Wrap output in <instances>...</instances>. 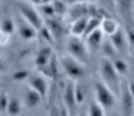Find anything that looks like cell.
I'll use <instances>...</instances> for the list:
<instances>
[{
    "label": "cell",
    "mask_w": 134,
    "mask_h": 116,
    "mask_svg": "<svg viewBox=\"0 0 134 116\" xmlns=\"http://www.w3.org/2000/svg\"><path fill=\"white\" fill-rule=\"evenodd\" d=\"M120 107H121L122 116H134V101L128 93L127 84L121 87V96H120Z\"/></svg>",
    "instance_id": "11"
},
{
    "label": "cell",
    "mask_w": 134,
    "mask_h": 116,
    "mask_svg": "<svg viewBox=\"0 0 134 116\" xmlns=\"http://www.w3.org/2000/svg\"><path fill=\"white\" fill-rule=\"evenodd\" d=\"M121 28L120 26V23L117 22L115 19H113V17L110 16H104L101 19V25H99V31L102 32V35L104 36H113L114 33H115L118 29Z\"/></svg>",
    "instance_id": "15"
},
{
    "label": "cell",
    "mask_w": 134,
    "mask_h": 116,
    "mask_svg": "<svg viewBox=\"0 0 134 116\" xmlns=\"http://www.w3.org/2000/svg\"><path fill=\"white\" fill-rule=\"evenodd\" d=\"M20 112H22V101L19 100L18 97H15V96H10L9 103H7L6 113L9 116H18Z\"/></svg>",
    "instance_id": "19"
},
{
    "label": "cell",
    "mask_w": 134,
    "mask_h": 116,
    "mask_svg": "<svg viewBox=\"0 0 134 116\" xmlns=\"http://www.w3.org/2000/svg\"><path fill=\"white\" fill-rule=\"evenodd\" d=\"M61 116H69V113H68V110L65 109L64 106L61 104Z\"/></svg>",
    "instance_id": "32"
},
{
    "label": "cell",
    "mask_w": 134,
    "mask_h": 116,
    "mask_svg": "<svg viewBox=\"0 0 134 116\" xmlns=\"http://www.w3.org/2000/svg\"><path fill=\"white\" fill-rule=\"evenodd\" d=\"M15 23H16V32H18L19 36H20L23 41L32 42V41H35L36 38H38L39 32L36 31L33 26H30L27 22H25L22 17L19 20H15Z\"/></svg>",
    "instance_id": "9"
},
{
    "label": "cell",
    "mask_w": 134,
    "mask_h": 116,
    "mask_svg": "<svg viewBox=\"0 0 134 116\" xmlns=\"http://www.w3.org/2000/svg\"><path fill=\"white\" fill-rule=\"evenodd\" d=\"M78 116H88L87 113H81V115H78Z\"/></svg>",
    "instance_id": "34"
},
{
    "label": "cell",
    "mask_w": 134,
    "mask_h": 116,
    "mask_svg": "<svg viewBox=\"0 0 134 116\" xmlns=\"http://www.w3.org/2000/svg\"><path fill=\"white\" fill-rule=\"evenodd\" d=\"M9 99H10V96L7 94L6 91H2V93H0V112L6 113L7 103H9Z\"/></svg>",
    "instance_id": "25"
},
{
    "label": "cell",
    "mask_w": 134,
    "mask_h": 116,
    "mask_svg": "<svg viewBox=\"0 0 134 116\" xmlns=\"http://www.w3.org/2000/svg\"><path fill=\"white\" fill-rule=\"evenodd\" d=\"M84 42L85 45H87L88 51H97V49H99L102 46V42H104V35H102V32L99 31V29H97V31L91 32L90 35H87V36L84 38Z\"/></svg>",
    "instance_id": "14"
},
{
    "label": "cell",
    "mask_w": 134,
    "mask_h": 116,
    "mask_svg": "<svg viewBox=\"0 0 134 116\" xmlns=\"http://www.w3.org/2000/svg\"><path fill=\"white\" fill-rule=\"evenodd\" d=\"M91 7L92 6L90 3H72L69 4V10H68L66 19L69 22L82 19V17H90L91 16Z\"/></svg>",
    "instance_id": "8"
},
{
    "label": "cell",
    "mask_w": 134,
    "mask_h": 116,
    "mask_svg": "<svg viewBox=\"0 0 134 116\" xmlns=\"http://www.w3.org/2000/svg\"><path fill=\"white\" fill-rule=\"evenodd\" d=\"M29 74H30V72L26 71V70H19V71L13 72L12 77H13V80H15V81H26L27 77H29Z\"/></svg>",
    "instance_id": "26"
},
{
    "label": "cell",
    "mask_w": 134,
    "mask_h": 116,
    "mask_svg": "<svg viewBox=\"0 0 134 116\" xmlns=\"http://www.w3.org/2000/svg\"><path fill=\"white\" fill-rule=\"evenodd\" d=\"M125 35H127L128 45H130V46H134V29H133V28H127Z\"/></svg>",
    "instance_id": "29"
},
{
    "label": "cell",
    "mask_w": 134,
    "mask_h": 116,
    "mask_svg": "<svg viewBox=\"0 0 134 116\" xmlns=\"http://www.w3.org/2000/svg\"><path fill=\"white\" fill-rule=\"evenodd\" d=\"M10 38L12 36H9L7 33H4L3 31H0V46H6L7 43L10 42Z\"/></svg>",
    "instance_id": "30"
},
{
    "label": "cell",
    "mask_w": 134,
    "mask_h": 116,
    "mask_svg": "<svg viewBox=\"0 0 134 116\" xmlns=\"http://www.w3.org/2000/svg\"><path fill=\"white\" fill-rule=\"evenodd\" d=\"M16 7L20 13L22 19L25 22H27L30 26H33L38 32L43 28L45 25L43 17L41 16V13L36 9V6L33 4V2H16Z\"/></svg>",
    "instance_id": "2"
},
{
    "label": "cell",
    "mask_w": 134,
    "mask_h": 116,
    "mask_svg": "<svg viewBox=\"0 0 134 116\" xmlns=\"http://www.w3.org/2000/svg\"><path fill=\"white\" fill-rule=\"evenodd\" d=\"M42 100L43 99L41 97V96L38 94V93L35 91V90H32L30 87H25V93H23V103L26 107H29V109H33V107H38L39 104L42 103Z\"/></svg>",
    "instance_id": "16"
},
{
    "label": "cell",
    "mask_w": 134,
    "mask_h": 116,
    "mask_svg": "<svg viewBox=\"0 0 134 116\" xmlns=\"http://www.w3.org/2000/svg\"><path fill=\"white\" fill-rule=\"evenodd\" d=\"M108 42L111 43L113 49L115 52H120V54H124L127 52V46H128V41H127V35H125V31L120 28L113 36H110Z\"/></svg>",
    "instance_id": "10"
},
{
    "label": "cell",
    "mask_w": 134,
    "mask_h": 116,
    "mask_svg": "<svg viewBox=\"0 0 134 116\" xmlns=\"http://www.w3.org/2000/svg\"><path fill=\"white\" fill-rule=\"evenodd\" d=\"M52 57H53V51H52V48H51V45L46 43V45L41 46V48L38 49V52H36V57H35V65H36V68H38V71L42 70L43 67H46Z\"/></svg>",
    "instance_id": "12"
},
{
    "label": "cell",
    "mask_w": 134,
    "mask_h": 116,
    "mask_svg": "<svg viewBox=\"0 0 134 116\" xmlns=\"http://www.w3.org/2000/svg\"><path fill=\"white\" fill-rule=\"evenodd\" d=\"M133 51H134V46H133Z\"/></svg>",
    "instance_id": "35"
},
{
    "label": "cell",
    "mask_w": 134,
    "mask_h": 116,
    "mask_svg": "<svg viewBox=\"0 0 134 116\" xmlns=\"http://www.w3.org/2000/svg\"><path fill=\"white\" fill-rule=\"evenodd\" d=\"M113 64H114V67H115V71L118 72L120 77L124 75V74H127L128 67H127V62H125L122 58H115V60H113Z\"/></svg>",
    "instance_id": "23"
},
{
    "label": "cell",
    "mask_w": 134,
    "mask_h": 116,
    "mask_svg": "<svg viewBox=\"0 0 134 116\" xmlns=\"http://www.w3.org/2000/svg\"><path fill=\"white\" fill-rule=\"evenodd\" d=\"M94 94H95V103H98L102 109H111L115 104V96L111 89H108L101 80L94 83Z\"/></svg>",
    "instance_id": "5"
},
{
    "label": "cell",
    "mask_w": 134,
    "mask_h": 116,
    "mask_svg": "<svg viewBox=\"0 0 134 116\" xmlns=\"http://www.w3.org/2000/svg\"><path fill=\"white\" fill-rule=\"evenodd\" d=\"M52 6H53V12H55V17H59V19H64L66 17L68 14V10H69V4L65 2H52Z\"/></svg>",
    "instance_id": "21"
},
{
    "label": "cell",
    "mask_w": 134,
    "mask_h": 116,
    "mask_svg": "<svg viewBox=\"0 0 134 116\" xmlns=\"http://www.w3.org/2000/svg\"><path fill=\"white\" fill-rule=\"evenodd\" d=\"M33 4H35L36 9L39 10L41 16L43 17V22L55 17V12H53L52 2H33Z\"/></svg>",
    "instance_id": "18"
},
{
    "label": "cell",
    "mask_w": 134,
    "mask_h": 116,
    "mask_svg": "<svg viewBox=\"0 0 134 116\" xmlns=\"http://www.w3.org/2000/svg\"><path fill=\"white\" fill-rule=\"evenodd\" d=\"M87 23H88V17H82V19L74 20L69 25V36H75V38H82L84 39L85 31H87Z\"/></svg>",
    "instance_id": "17"
},
{
    "label": "cell",
    "mask_w": 134,
    "mask_h": 116,
    "mask_svg": "<svg viewBox=\"0 0 134 116\" xmlns=\"http://www.w3.org/2000/svg\"><path fill=\"white\" fill-rule=\"evenodd\" d=\"M66 51H68V55H71L76 61L82 62L84 65L90 64V51H88L82 38L69 36L66 41Z\"/></svg>",
    "instance_id": "4"
},
{
    "label": "cell",
    "mask_w": 134,
    "mask_h": 116,
    "mask_svg": "<svg viewBox=\"0 0 134 116\" xmlns=\"http://www.w3.org/2000/svg\"><path fill=\"white\" fill-rule=\"evenodd\" d=\"M75 83L76 81L68 80V83L64 87V94H62V103H64L62 106L68 110L69 116H75L76 107H78L76 97H75Z\"/></svg>",
    "instance_id": "7"
},
{
    "label": "cell",
    "mask_w": 134,
    "mask_h": 116,
    "mask_svg": "<svg viewBox=\"0 0 134 116\" xmlns=\"http://www.w3.org/2000/svg\"><path fill=\"white\" fill-rule=\"evenodd\" d=\"M127 89H128V93H130L131 99H133V101H134V81H130V83L127 84Z\"/></svg>",
    "instance_id": "31"
},
{
    "label": "cell",
    "mask_w": 134,
    "mask_h": 116,
    "mask_svg": "<svg viewBox=\"0 0 134 116\" xmlns=\"http://www.w3.org/2000/svg\"><path fill=\"white\" fill-rule=\"evenodd\" d=\"M98 72L99 77H101V81L114 91V90L120 89V75L118 72L115 71V67L113 64V60L111 58H101L98 65Z\"/></svg>",
    "instance_id": "1"
},
{
    "label": "cell",
    "mask_w": 134,
    "mask_h": 116,
    "mask_svg": "<svg viewBox=\"0 0 134 116\" xmlns=\"http://www.w3.org/2000/svg\"><path fill=\"white\" fill-rule=\"evenodd\" d=\"M0 31H3L9 36H12L13 32H16V23L12 17H3L0 20Z\"/></svg>",
    "instance_id": "22"
},
{
    "label": "cell",
    "mask_w": 134,
    "mask_h": 116,
    "mask_svg": "<svg viewBox=\"0 0 134 116\" xmlns=\"http://www.w3.org/2000/svg\"><path fill=\"white\" fill-rule=\"evenodd\" d=\"M75 97H76V103H82L85 99V94H84V89L79 83H75Z\"/></svg>",
    "instance_id": "28"
},
{
    "label": "cell",
    "mask_w": 134,
    "mask_h": 116,
    "mask_svg": "<svg viewBox=\"0 0 134 116\" xmlns=\"http://www.w3.org/2000/svg\"><path fill=\"white\" fill-rule=\"evenodd\" d=\"M3 70H4V64L2 61V58H0V71H3Z\"/></svg>",
    "instance_id": "33"
},
{
    "label": "cell",
    "mask_w": 134,
    "mask_h": 116,
    "mask_svg": "<svg viewBox=\"0 0 134 116\" xmlns=\"http://www.w3.org/2000/svg\"><path fill=\"white\" fill-rule=\"evenodd\" d=\"M26 83H27V87L35 90L43 100L46 99L48 91H49V81L45 75H42L41 72H30Z\"/></svg>",
    "instance_id": "6"
},
{
    "label": "cell",
    "mask_w": 134,
    "mask_h": 116,
    "mask_svg": "<svg viewBox=\"0 0 134 116\" xmlns=\"http://www.w3.org/2000/svg\"><path fill=\"white\" fill-rule=\"evenodd\" d=\"M58 60H59V67L64 70L68 80L79 81L85 75V65L79 61H76L75 58H72L71 55L68 54L61 55V57H58Z\"/></svg>",
    "instance_id": "3"
},
{
    "label": "cell",
    "mask_w": 134,
    "mask_h": 116,
    "mask_svg": "<svg viewBox=\"0 0 134 116\" xmlns=\"http://www.w3.org/2000/svg\"><path fill=\"white\" fill-rule=\"evenodd\" d=\"M48 116H61V104H56L55 101H51Z\"/></svg>",
    "instance_id": "27"
},
{
    "label": "cell",
    "mask_w": 134,
    "mask_h": 116,
    "mask_svg": "<svg viewBox=\"0 0 134 116\" xmlns=\"http://www.w3.org/2000/svg\"><path fill=\"white\" fill-rule=\"evenodd\" d=\"M115 7L118 9V13L124 17V20H130L131 19V14L134 13L133 7H134V3H125V2H118L115 3Z\"/></svg>",
    "instance_id": "20"
},
{
    "label": "cell",
    "mask_w": 134,
    "mask_h": 116,
    "mask_svg": "<svg viewBox=\"0 0 134 116\" xmlns=\"http://www.w3.org/2000/svg\"><path fill=\"white\" fill-rule=\"evenodd\" d=\"M45 26L48 28V31L51 32L53 39H59L62 35L65 33V25L62 22V19L59 17H53V19H49V20H45Z\"/></svg>",
    "instance_id": "13"
},
{
    "label": "cell",
    "mask_w": 134,
    "mask_h": 116,
    "mask_svg": "<svg viewBox=\"0 0 134 116\" xmlns=\"http://www.w3.org/2000/svg\"><path fill=\"white\" fill-rule=\"evenodd\" d=\"M88 116H105V109H102L98 103H91L88 106V112H87Z\"/></svg>",
    "instance_id": "24"
}]
</instances>
